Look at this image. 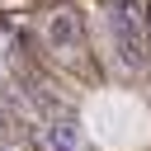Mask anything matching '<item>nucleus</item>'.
I'll use <instances>...</instances> for the list:
<instances>
[{
    "label": "nucleus",
    "mask_w": 151,
    "mask_h": 151,
    "mask_svg": "<svg viewBox=\"0 0 151 151\" xmlns=\"http://www.w3.org/2000/svg\"><path fill=\"white\" fill-rule=\"evenodd\" d=\"M42 38H47V47H52L57 57H71V52L80 47V19L61 9V14H52V19H47V28H42Z\"/></svg>",
    "instance_id": "f03ea898"
},
{
    "label": "nucleus",
    "mask_w": 151,
    "mask_h": 151,
    "mask_svg": "<svg viewBox=\"0 0 151 151\" xmlns=\"http://www.w3.org/2000/svg\"><path fill=\"white\" fill-rule=\"evenodd\" d=\"M38 146H42V151H80V127H76L71 118L42 123V127H38Z\"/></svg>",
    "instance_id": "7ed1b4c3"
},
{
    "label": "nucleus",
    "mask_w": 151,
    "mask_h": 151,
    "mask_svg": "<svg viewBox=\"0 0 151 151\" xmlns=\"http://www.w3.org/2000/svg\"><path fill=\"white\" fill-rule=\"evenodd\" d=\"M142 28H146V38H151V0L142 5Z\"/></svg>",
    "instance_id": "20e7f679"
},
{
    "label": "nucleus",
    "mask_w": 151,
    "mask_h": 151,
    "mask_svg": "<svg viewBox=\"0 0 151 151\" xmlns=\"http://www.w3.org/2000/svg\"><path fill=\"white\" fill-rule=\"evenodd\" d=\"M109 28H113V47H118V61L127 71H146L151 66V38L142 28V19L132 14V5H118L109 14Z\"/></svg>",
    "instance_id": "f257e3e1"
}]
</instances>
